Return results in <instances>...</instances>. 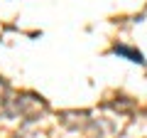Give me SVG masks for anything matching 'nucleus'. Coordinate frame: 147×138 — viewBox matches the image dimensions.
Wrapping results in <instances>:
<instances>
[{
	"mask_svg": "<svg viewBox=\"0 0 147 138\" xmlns=\"http://www.w3.org/2000/svg\"><path fill=\"white\" fill-rule=\"evenodd\" d=\"M113 52H115V54H123V57H127L130 62L145 64V59H142V54L137 52V49H130V47H125V44H115V47H113Z\"/></svg>",
	"mask_w": 147,
	"mask_h": 138,
	"instance_id": "1",
	"label": "nucleus"
}]
</instances>
